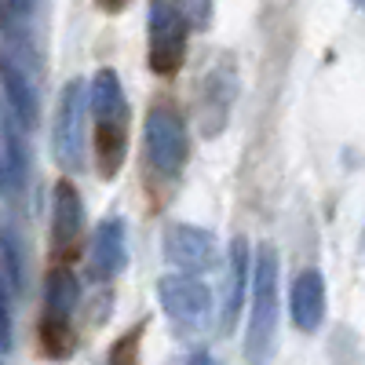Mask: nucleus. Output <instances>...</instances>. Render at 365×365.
Segmentation results:
<instances>
[{
    "label": "nucleus",
    "instance_id": "nucleus-20",
    "mask_svg": "<svg viewBox=\"0 0 365 365\" xmlns=\"http://www.w3.org/2000/svg\"><path fill=\"white\" fill-rule=\"evenodd\" d=\"M139 332H143V329L125 332V336H120V347L110 351V361H128V358H135V354H139Z\"/></svg>",
    "mask_w": 365,
    "mask_h": 365
},
{
    "label": "nucleus",
    "instance_id": "nucleus-22",
    "mask_svg": "<svg viewBox=\"0 0 365 365\" xmlns=\"http://www.w3.org/2000/svg\"><path fill=\"white\" fill-rule=\"evenodd\" d=\"M99 8H106V11H125L128 0H99Z\"/></svg>",
    "mask_w": 365,
    "mask_h": 365
},
{
    "label": "nucleus",
    "instance_id": "nucleus-2",
    "mask_svg": "<svg viewBox=\"0 0 365 365\" xmlns=\"http://www.w3.org/2000/svg\"><path fill=\"white\" fill-rule=\"evenodd\" d=\"M146 161L161 175H179L190 158V128L172 106H154L143 125Z\"/></svg>",
    "mask_w": 365,
    "mask_h": 365
},
{
    "label": "nucleus",
    "instance_id": "nucleus-8",
    "mask_svg": "<svg viewBox=\"0 0 365 365\" xmlns=\"http://www.w3.org/2000/svg\"><path fill=\"white\" fill-rule=\"evenodd\" d=\"M81 234H84L81 190L73 187L70 179H58L55 194H51V245H55V252L58 256H73V249L81 245Z\"/></svg>",
    "mask_w": 365,
    "mask_h": 365
},
{
    "label": "nucleus",
    "instance_id": "nucleus-10",
    "mask_svg": "<svg viewBox=\"0 0 365 365\" xmlns=\"http://www.w3.org/2000/svg\"><path fill=\"white\" fill-rule=\"evenodd\" d=\"M289 314L299 332H318L325 322V278L322 270H303L289 292Z\"/></svg>",
    "mask_w": 365,
    "mask_h": 365
},
{
    "label": "nucleus",
    "instance_id": "nucleus-15",
    "mask_svg": "<svg viewBox=\"0 0 365 365\" xmlns=\"http://www.w3.org/2000/svg\"><path fill=\"white\" fill-rule=\"evenodd\" d=\"M77 296H81L77 274L70 267H55L48 274V282H44V314L70 322L73 311H77Z\"/></svg>",
    "mask_w": 365,
    "mask_h": 365
},
{
    "label": "nucleus",
    "instance_id": "nucleus-5",
    "mask_svg": "<svg viewBox=\"0 0 365 365\" xmlns=\"http://www.w3.org/2000/svg\"><path fill=\"white\" fill-rule=\"evenodd\" d=\"M84 110H88V96L84 84L70 81L58 96V110H55V132H51V150L58 168L77 172L81 168V154H84Z\"/></svg>",
    "mask_w": 365,
    "mask_h": 365
},
{
    "label": "nucleus",
    "instance_id": "nucleus-9",
    "mask_svg": "<svg viewBox=\"0 0 365 365\" xmlns=\"http://www.w3.org/2000/svg\"><path fill=\"white\" fill-rule=\"evenodd\" d=\"M128 263V241H125V220H103L91 234V249H88V274L96 282H113Z\"/></svg>",
    "mask_w": 365,
    "mask_h": 365
},
{
    "label": "nucleus",
    "instance_id": "nucleus-6",
    "mask_svg": "<svg viewBox=\"0 0 365 365\" xmlns=\"http://www.w3.org/2000/svg\"><path fill=\"white\" fill-rule=\"evenodd\" d=\"M161 252L182 274H208L216 267V237L190 223H172L161 234Z\"/></svg>",
    "mask_w": 365,
    "mask_h": 365
},
{
    "label": "nucleus",
    "instance_id": "nucleus-4",
    "mask_svg": "<svg viewBox=\"0 0 365 365\" xmlns=\"http://www.w3.org/2000/svg\"><path fill=\"white\" fill-rule=\"evenodd\" d=\"M158 299L179 329H201L212 318V289L201 274H165L158 282Z\"/></svg>",
    "mask_w": 365,
    "mask_h": 365
},
{
    "label": "nucleus",
    "instance_id": "nucleus-11",
    "mask_svg": "<svg viewBox=\"0 0 365 365\" xmlns=\"http://www.w3.org/2000/svg\"><path fill=\"white\" fill-rule=\"evenodd\" d=\"M0 88H4V103L15 113V120L22 125V132H34L37 120H41L37 91H34V84L26 81V73L11 63V58H4V55H0Z\"/></svg>",
    "mask_w": 365,
    "mask_h": 365
},
{
    "label": "nucleus",
    "instance_id": "nucleus-21",
    "mask_svg": "<svg viewBox=\"0 0 365 365\" xmlns=\"http://www.w3.org/2000/svg\"><path fill=\"white\" fill-rule=\"evenodd\" d=\"M0 11H4V19H19V22H26L29 11H34V0H0Z\"/></svg>",
    "mask_w": 365,
    "mask_h": 365
},
{
    "label": "nucleus",
    "instance_id": "nucleus-7",
    "mask_svg": "<svg viewBox=\"0 0 365 365\" xmlns=\"http://www.w3.org/2000/svg\"><path fill=\"white\" fill-rule=\"evenodd\" d=\"M234 99H237V70H234L230 58H220V63L208 70L205 88H201V117H197V125H201L205 139L220 135L227 128Z\"/></svg>",
    "mask_w": 365,
    "mask_h": 365
},
{
    "label": "nucleus",
    "instance_id": "nucleus-14",
    "mask_svg": "<svg viewBox=\"0 0 365 365\" xmlns=\"http://www.w3.org/2000/svg\"><path fill=\"white\" fill-rule=\"evenodd\" d=\"M88 106H91L96 120H128V99H125V88H120V77L113 70L96 73L91 91H88Z\"/></svg>",
    "mask_w": 365,
    "mask_h": 365
},
{
    "label": "nucleus",
    "instance_id": "nucleus-17",
    "mask_svg": "<svg viewBox=\"0 0 365 365\" xmlns=\"http://www.w3.org/2000/svg\"><path fill=\"white\" fill-rule=\"evenodd\" d=\"M175 8L187 19V26L197 29V34L212 26V0H175Z\"/></svg>",
    "mask_w": 365,
    "mask_h": 365
},
{
    "label": "nucleus",
    "instance_id": "nucleus-12",
    "mask_svg": "<svg viewBox=\"0 0 365 365\" xmlns=\"http://www.w3.org/2000/svg\"><path fill=\"white\" fill-rule=\"evenodd\" d=\"M249 267L252 252L245 237L230 241V259H227V299H223V329L237 322V314L245 311V296H249Z\"/></svg>",
    "mask_w": 365,
    "mask_h": 365
},
{
    "label": "nucleus",
    "instance_id": "nucleus-16",
    "mask_svg": "<svg viewBox=\"0 0 365 365\" xmlns=\"http://www.w3.org/2000/svg\"><path fill=\"white\" fill-rule=\"evenodd\" d=\"M41 340H44V351L55 354V358H63L70 347H73V325L63 322V318H48L41 322Z\"/></svg>",
    "mask_w": 365,
    "mask_h": 365
},
{
    "label": "nucleus",
    "instance_id": "nucleus-3",
    "mask_svg": "<svg viewBox=\"0 0 365 365\" xmlns=\"http://www.w3.org/2000/svg\"><path fill=\"white\" fill-rule=\"evenodd\" d=\"M190 26L179 15L175 0H150V70L172 77L187 58Z\"/></svg>",
    "mask_w": 365,
    "mask_h": 365
},
{
    "label": "nucleus",
    "instance_id": "nucleus-19",
    "mask_svg": "<svg viewBox=\"0 0 365 365\" xmlns=\"http://www.w3.org/2000/svg\"><path fill=\"white\" fill-rule=\"evenodd\" d=\"M0 245H4V256H8V270H11V282L22 289L26 285V274H22V263H19V249H15V241L11 234H0Z\"/></svg>",
    "mask_w": 365,
    "mask_h": 365
},
{
    "label": "nucleus",
    "instance_id": "nucleus-18",
    "mask_svg": "<svg viewBox=\"0 0 365 365\" xmlns=\"http://www.w3.org/2000/svg\"><path fill=\"white\" fill-rule=\"evenodd\" d=\"M11 336H15V314H11V292L0 278V354L11 347Z\"/></svg>",
    "mask_w": 365,
    "mask_h": 365
},
{
    "label": "nucleus",
    "instance_id": "nucleus-13",
    "mask_svg": "<svg viewBox=\"0 0 365 365\" xmlns=\"http://www.w3.org/2000/svg\"><path fill=\"white\" fill-rule=\"evenodd\" d=\"M128 158V120H96V165L103 179H117Z\"/></svg>",
    "mask_w": 365,
    "mask_h": 365
},
{
    "label": "nucleus",
    "instance_id": "nucleus-1",
    "mask_svg": "<svg viewBox=\"0 0 365 365\" xmlns=\"http://www.w3.org/2000/svg\"><path fill=\"white\" fill-rule=\"evenodd\" d=\"M278 252L270 245H259L252 267H249V282H252V311H249V358H263L270 340H274V329H278Z\"/></svg>",
    "mask_w": 365,
    "mask_h": 365
}]
</instances>
